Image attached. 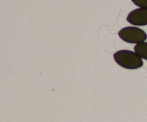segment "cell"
<instances>
[{
	"instance_id": "1",
	"label": "cell",
	"mask_w": 147,
	"mask_h": 122,
	"mask_svg": "<svg viewBox=\"0 0 147 122\" xmlns=\"http://www.w3.org/2000/svg\"><path fill=\"white\" fill-rule=\"evenodd\" d=\"M113 59L117 64L126 69H137L144 64L142 59L131 50H119L113 54Z\"/></svg>"
},
{
	"instance_id": "2",
	"label": "cell",
	"mask_w": 147,
	"mask_h": 122,
	"mask_svg": "<svg viewBox=\"0 0 147 122\" xmlns=\"http://www.w3.org/2000/svg\"><path fill=\"white\" fill-rule=\"evenodd\" d=\"M119 36L123 41L129 44H139L147 39V34L144 30L136 27H126L119 31Z\"/></svg>"
},
{
	"instance_id": "3",
	"label": "cell",
	"mask_w": 147,
	"mask_h": 122,
	"mask_svg": "<svg viewBox=\"0 0 147 122\" xmlns=\"http://www.w3.org/2000/svg\"><path fill=\"white\" fill-rule=\"evenodd\" d=\"M126 20L132 25H147V9L138 8L133 10L127 16Z\"/></svg>"
},
{
	"instance_id": "4",
	"label": "cell",
	"mask_w": 147,
	"mask_h": 122,
	"mask_svg": "<svg viewBox=\"0 0 147 122\" xmlns=\"http://www.w3.org/2000/svg\"><path fill=\"white\" fill-rule=\"evenodd\" d=\"M134 51L141 58L147 61V42L144 41L136 44L134 47Z\"/></svg>"
},
{
	"instance_id": "5",
	"label": "cell",
	"mask_w": 147,
	"mask_h": 122,
	"mask_svg": "<svg viewBox=\"0 0 147 122\" xmlns=\"http://www.w3.org/2000/svg\"><path fill=\"white\" fill-rule=\"evenodd\" d=\"M132 2L140 8L147 9V0H131Z\"/></svg>"
}]
</instances>
